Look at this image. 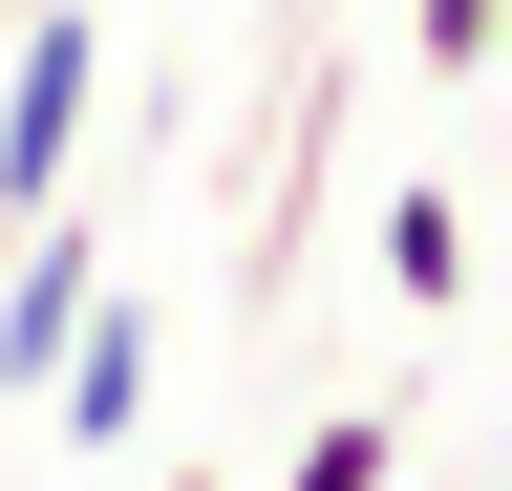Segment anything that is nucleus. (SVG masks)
Returning a JSON list of instances; mask_svg holds the SVG:
<instances>
[{
	"label": "nucleus",
	"mask_w": 512,
	"mask_h": 491,
	"mask_svg": "<svg viewBox=\"0 0 512 491\" xmlns=\"http://www.w3.org/2000/svg\"><path fill=\"white\" fill-rule=\"evenodd\" d=\"M491 43H512V0H406V65L427 86H491Z\"/></svg>",
	"instance_id": "nucleus-6"
},
{
	"label": "nucleus",
	"mask_w": 512,
	"mask_h": 491,
	"mask_svg": "<svg viewBox=\"0 0 512 491\" xmlns=\"http://www.w3.org/2000/svg\"><path fill=\"white\" fill-rule=\"evenodd\" d=\"M43 385H64V427H86V449H128V427H150V299H86V321H64V363H43Z\"/></svg>",
	"instance_id": "nucleus-2"
},
{
	"label": "nucleus",
	"mask_w": 512,
	"mask_h": 491,
	"mask_svg": "<svg viewBox=\"0 0 512 491\" xmlns=\"http://www.w3.org/2000/svg\"><path fill=\"white\" fill-rule=\"evenodd\" d=\"M86 299H107V257H86V235H22V278H0V385H43V363H64V321H86Z\"/></svg>",
	"instance_id": "nucleus-3"
},
{
	"label": "nucleus",
	"mask_w": 512,
	"mask_h": 491,
	"mask_svg": "<svg viewBox=\"0 0 512 491\" xmlns=\"http://www.w3.org/2000/svg\"><path fill=\"white\" fill-rule=\"evenodd\" d=\"M384 299H470V193H448V171H406V193H384Z\"/></svg>",
	"instance_id": "nucleus-4"
},
{
	"label": "nucleus",
	"mask_w": 512,
	"mask_h": 491,
	"mask_svg": "<svg viewBox=\"0 0 512 491\" xmlns=\"http://www.w3.org/2000/svg\"><path fill=\"white\" fill-rule=\"evenodd\" d=\"M384 470H406V427H384V406H320L299 449H278V491H384Z\"/></svg>",
	"instance_id": "nucleus-5"
},
{
	"label": "nucleus",
	"mask_w": 512,
	"mask_h": 491,
	"mask_svg": "<svg viewBox=\"0 0 512 491\" xmlns=\"http://www.w3.org/2000/svg\"><path fill=\"white\" fill-rule=\"evenodd\" d=\"M86 107H107L86 0H22V65H0V214H64V171H86Z\"/></svg>",
	"instance_id": "nucleus-1"
},
{
	"label": "nucleus",
	"mask_w": 512,
	"mask_h": 491,
	"mask_svg": "<svg viewBox=\"0 0 512 491\" xmlns=\"http://www.w3.org/2000/svg\"><path fill=\"white\" fill-rule=\"evenodd\" d=\"M150 491H214V470H150Z\"/></svg>",
	"instance_id": "nucleus-7"
}]
</instances>
